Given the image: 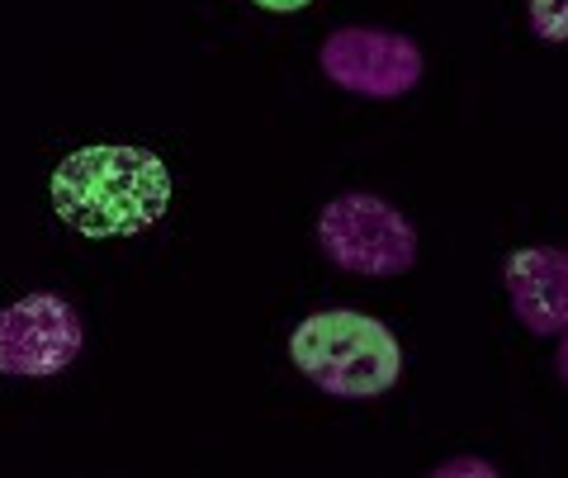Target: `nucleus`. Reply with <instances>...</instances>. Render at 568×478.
Here are the masks:
<instances>
[{"mask_svg":"<svg viewBox=\"0 0 568 478\" xmlns=\"http://www.w3.org/2000/svg\"><path fill=\"white\" fill-rule=\"evenodd\" d=\"M52 209L81 237H133L166 218L171 171L133 143H91L52 171Z\"/></svg>","mask_w":568,"mask_h":478,"instance_id":"nucleus-1","label":"nucleus"},{"mask_svg":"<svg viewBox=\"0 0 568 478\" xmlns=\"http://www.w3.org/2000/svg\"><path fill=\"white\" fill-rule=\"evenodd\" d=\"M290 356L332 398H379L403 375V346L379 317L355 308L308 313L290 332Z\"/></svg>","mask_w":568,"mask_h":478,"instance_id":"nucleus-2","label":"nucleus"},{"mask_svg":"<svg viewBox=\"0 0 568 478\" xmlns=\"http://www.w3.org/2000/svg\"><path fill=\"white\" fill-rule=\"evenodd\" d=\"M317 246L332 265L365 279H388L417 265L413 218L369 190L336 194L317 214Z\"/></svg>","mask_w":568,"mask_h":478,"instance_id":"nucleus-3","label":"nucleus"},{"mask_svg":"<svg viewBox=\"0 0 568 478\" xmlns=\"http://www.w3.org/2000/svg\"><path fill=\"white\" fill-rule=\"evenodd\" d=\"M81 346H85L81 313L62 294L33 289L0 308V375L52 379L77 365Z\"/></svg>","mask_w":568,"mask_h":478,"instance_id":"nucleus-4","label":"nucleus"},{"mask_svg":"<svg viewBox=\"0 0 568 478\" xmlns=\"http://www.w3.org/2000/svg\"><path fill=\"white\" fill-rule=\"evenodd\" d=\"M317 67L332 85L365 100H398L422 81V48L394 29L351 24L317 48Z\"/></svg>","mask_w":568,"mask_h":478,"instance_id":"nucleus-5","label":"nucleus"},{"mask_svg":"<svg viewBox=\"0 0 568 478\" xmlns=\"http://www.w3.org/2000/svg\"><path fill=\"white\" fill-rule=\"evenodd\" d=\"M511 313L526 332L559 336L568 327V252L564 246H521L503 265Z\"/></svg>","mask_w":568,"mask_h":478,"instance_id":"nucleus-6","label":"nucleus"},{"mask_svg":"<svg viewBox=\"0 0 568 478\" xmlns=\"http://www.w3.org/2000/svg\"><path fill=\"white\" fill-rule=\"evenodd\" d=\"M526 10L545 43H568V0H526Z\"/></svg>","mask_w":568,"mask_h":478,"instance_id":"nucleus-7","label":"nucleus"},{"mask_svg":"<svg viewBox=\"0 0 568 478\" xmlns=\"http://www.w3.org/2000/svg\"><path fill=\"white\" fill-rule=\"evenodd\" d=\"M426 478H497V469L488 465V459H478V455H455V459H446V465L432 469Z\"/></svg>","mask_w":568,"mask_h":478,"instance_id":"nucleus-8","label":"nucleus"},{"mask_svg":"<svg viewBox=\"0 0 568 478\" xmlns=\"http://www.w3.org/2000/svg\"><path fill=\"white\" fill-rule=\"evenodd\" d=\"M252 6H265V10H275V14H294V10L313 6V0H252Z\"/></svg>","mask_w":568,"mask_h":478,"instance_id":"nucleus-9","label":"nucleus"},{"mask_svg":"<svg viewBox=\"0 0 568 478\" xmlns=\"http://www.w3.org/2000/svg\"><path fill=\"white\" fill-rule=\"evenodd\" d=\"M555 369H559V379L568 384V327L559 332V356H555Z\"/></svg>","mask_w":568,"mask_h":478,"instance_id":"nucleus-10","label":"nucleus"}]
</instances>
